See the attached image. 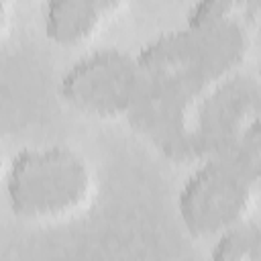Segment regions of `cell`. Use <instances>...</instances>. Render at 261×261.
I'll return each instance as SVG.
<instances>
[{
  "label": "cell",
  "instance_id": "3957f363",
  "mask_svg": "<svg viewBox=\"0 0 261 261\" xmlns=\"http://www.w3.org/2000/svg\"><path fill=\"white\" fill-rule=\"evenodd\" d=\"M141 82L143 73L137 55L108 47L80 57L61 75L59 96L82 114L126 118Z\"/></svg>",
  "mask_w": 261,
  "mask_h": 261
},
{
  "label": "cell",
  "instance_id": "8992f818",
  "mask_svg": "<svg viewBox=\"0 0 261 261\" xmlns=\"http://www.w3.org/2000/svg\"><path fill=\"white\" fill-rule=\"evenodd\" d=\"M212 259L220 261H261V222L243 220L212 241Z\"/></svg>",
  "mask_w": 261,
  "mask_h": 261
},
{
  "label": "cell",
  "instance_id": "9c48e42d",
  "mask_svg": "<svg viewBox=\"0 0 261 261\" xmlns=\"http://www.w3.org/2000/svg\"><path fill=\"white\" fill-rule=\"evenodd\" d=\"M259 179H261V173H259Z\"/></svg>",
  "mask_w": 261,
  "mask_h": 261
},
{
  "label": "cell",
  "instance_id": "ba28073f",
  "mask_svg": "<svg viewBox=\"0 0 261 261\" xmlns=\"http://www.w3.org/2000/svg\"><path fill=\"white\" fill-rule=\"evenodd\" d=\"M257 73L261 75V51H259V57H257Z\"/></svg>",
  "mask_w": 261,
  "mask_h": 261
},
{
  "label": "cell",
  "instance_id": "6da1fadb",
  "mask_svg": "<svg viewBox=\"0 0 261 261\" xmlns=\"http://www.w3.org/2000/svg\"><path fill=\"white\" fill-rule=\"evenodd\" d=\"M6 202L27 222L75 214L92 194V169L71 147L51 145L14 153L4 181Z\"/></svg>",
  "mask_w": 261,
  "mask_h": 261
},
{
  "label": "cell",
  "instance_id": "52a82bcc",
  "mask_svg": "<svg viewBox=\"0 0 261 261\" xmlns=\"http://www.w3.org/2000/svg\"><path fill=\"white\" fill-rule=\"evenodd\" d=\"M230 153L241 157L247 165H251L259 177V173H261V94L257 98L253 116H251L245 133H243L237 149Z\"/></svg>",
  "mask_w": 261,
  "mask_h": 261
},
{
  "label": "cell",
  "instance_id": "7a4b0ae2",
  "mask_svg": "<svg viewBox=\"0 0 261 261\" xmlns=\"http://www.w3.org/2000/svg\"><path fill=\"white\" fill-rule=\"evenodd\" d=\"M255 169L226 153L198 161L177 194V218L194 239L214 241L243 222L251 208Z\"/></svg>",
  "mask_w": 261,
  "mask_h": 261
},
{
  "label": "cell",
  "instance_id": "5b68a950",
  "mask_svg": "<svg viewBox=\"0 0 261 261\" xmlns=\"http://www.w3.org/2000/svg\"><path fill=\"white\" fill-rule=\"evenodd\" d=\"M122 4L124 0H47L45 35L57 47H80L110 22Z\"/></svg>",
  "mask_w": 261,
  "mask_h": 261
},
{
  "label": "cell",
  "instance_id": "277c9868",
  "mask_svg": "<svg viewBox=\"0 0 261 261\" xmlns=\"http://www.w3.org/2000/svg\"><path fill=\"white\" fill-rule=\"evenodd\" d=\"M261 94V75L239 69L214 82L196 102L188 133V161L237 149Z\"/></svg>",
  "mask_w": 261,
  "mask_h": 261
}]
</instances>
